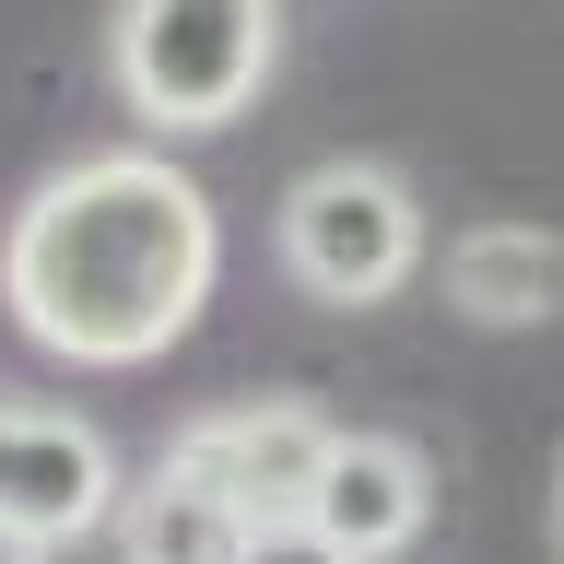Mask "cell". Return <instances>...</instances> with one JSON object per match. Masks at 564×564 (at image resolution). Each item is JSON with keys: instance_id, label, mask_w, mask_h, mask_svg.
<instances>
[{"instance_id": "obj_1", "label": "cell", "mask_w": 564, "mask_h": 564, "mask_svg": "<svg viewBox=\"0 0 564 564\" xmlns=\"http://www.w3.org/2000/svg\"><path fill=\"white\" fill-rule=\"evenodd\" d=\"M212 259L224 224L200 176H176L165 153H83L24 188L0 236V306L59 365H153L212 306Z\"/></svg>"}, {"instance_id": "obj_2", "label": "cell", "mask_w": 564, "mask_h": 564, "mask_svg": "<svg viewBox=\"0 0 564 564\" xmlns=\"http://www.w3.org/2000/svg\"><path fill=\"white\" fill-rule=\"evenodd\" d=\"M271 47H282V0H118L106 70L141 130L200 141L247 118V95L271 83Z\"/></svg>"}, {"instance_id": "obj_3", "label": "cell", "mask_w": 564, "mask_h": 564, "mask_svg": "<svg viewBox=\"0 0 564 564\" xmlns=\"http://www.w3.org/2000/svg\"><path fill=\"white\" fill-rule=\"evenodd\" d=\"M423 259V200L400 165H317L282 188V271L317 306H377Z\"/></svg>"}, {"instance_id": "obj_4", "label": "cell", "mask_w": 564, "mask_h": 564, "mask_svg": "<svg viewBox=\"0 0 564 564\" xmlns=\"http://www.w3.org/2000/svg\"><path fill=\"white\" fill-rule=\"evenodd\" d=\"M106 518H118V447L70 412L0 400V529H24V541L59 553V541H83Z\"/></svg>"}, {"instance_id": "obj_5", "label": "cell", "mask_w": 564, "mask_h": 564, "mask_svg": "<svg viewBox=\"0 0 564 564\" xmlns=\"http://www.w3.org/2000/svg\"><path fill=\"white\" fill-rule=\"evenodd\" d=\"M329 447H341V423L317 400H236V412H200L165 458L200 470V482H224L247 518H294L317 494V470H329Z\"/></svg>"}, {"instance_id": "obj_6", "label": "cell", "mask_w": 564, "mask_h": 564, "mask_svg": "<svg viewBox=\"0 0 564 564\" xmlns=\"http://www.w3.org/2000/svg\"><path fill=\"white\" fill-rule=\"evenodd\" d=\"M306 518L329 529V541H352L365 564L412 553L423 518H435V458H423L412 435H341L329 470H317V494H306Z\"/></svg>"}, {"instance_id": "obj_7", "label": "cell", "mask_w": 564, "mask_h": 564, "mask_svg": "<svg viewBox=\"0 0 564 564\" xmlns=\"http://www.w3.org/2000/svg\"><path fill=\"white\" fill-rule=\"evenodd\" d=\"M106 529H118V564H247V529L259 518H247L224 482H200V470L165 458V470H141V482L118 494Z\"/></svg>"}, {"instance_id": "obj_8", "label": "cell", "mask_w": 564, "mask_h": 564, "mask_svg": "<svg viewBox=\"0 0 564 564\" xmlns=\"http://www.w3.org/2000/svg\"><path fill=\"white\" fill-rule=\"evenodd\" d=\"M447 306L482 317V329L564 317V236H541V224H470L447 247Z\"/></svg>"}, {"instance_id": "obj_9", "label": "cell", "mask_w": 564, "mask_h": 564, "mask_svg": "<svg viewBox=\"0 0 564 564\" xmlns=\"http://www.w3.org/2000/svg\"><path fill=\"white\" fill-rule=\"evenodd\" d=\"M247 564H365V553H352V541H329V529L294 506V518H259V529H247Z\"/></svg>"}, {"instance_id": "obj_10", "label": "cell", "mask_w": 564, "mask_h": 564, "mask_svg": "<svg viewBox=\"0 0 564 564\" xmlns=\"http://www.w3.org/2000/svg\"><path fill=\"white\" fill-rule=\"evenodd\" d=\"M0 564H47V541H24V529H0Z\"/></svg>"}, {"instance_id": "obj_11", "label": "cell", "mask_w": 564, "mask_h": 564, "mask_svg": "<svg viewBox=\"0 0 564 564\" xmlns=\"http://www.w3.org/2000/svg\"><path fill=\"white\" fill-rule=\"evenodd\" d=\"M553 564H564V447H553Z\"/></svg>"}]
</instances>
